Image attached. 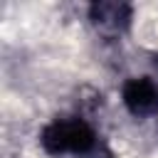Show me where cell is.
Listing matches in <instances>:
<instances>
[{"label": "cell", "mask_w": 158, "mask_h": 158, "mask_svg": "<svg viewBox=\"0 0 158 158\" xmlns=\"http://www.w3.org/2000/svg\"><path fill=\"white\" fill-rule=\"evenodd\" d=\"M40 143L47 153H89L96 146V133L94 128L79 118V116H67V118H54L49 126H44Z\"/></svg>", "instance_id": "cell-1"}, {"label": "cell", "mask_w": 158, "mask_h": 158, "mask_svg": "<svg viewBox=\"0 0 158 158\" xmlns=\"http://www.w3.org/2000/svg\"><path fill=\"white\" fill-rule=\"evenodd\" d=\"M123 104L133 116H151L158 111V84L148 77L128 79L123 84Z\"/></svg>", "instance_id": "cell-2"}, {"label": "cell", "mask_w": 158, "mask_h": 158, "mask_svg": "<svg viewBox=\"0 0 158 158\" xmlns=\"http://www.w3.org/2000/svg\"><path fill=\"white\" fill-rule=\"evenodd\" d=\"M94 27L104 35H121L131 20V5L126 2H94L89 10Z\"/></svg>", "instance_id": "cell-3"}, {"label": "cell", "mask_w": 158, "mask_h": 158, "mask_svg": "<svg viewBox=\"0 0 158 158\" xmlns=\"http://www.w3.org/2000/svg\"><path fill=\"white\" fill-rule=\"evenodd\" d=\"M156 84H158V81H156Z\"/></svg>", "instance_id": "cell-4"}]
</instances>
